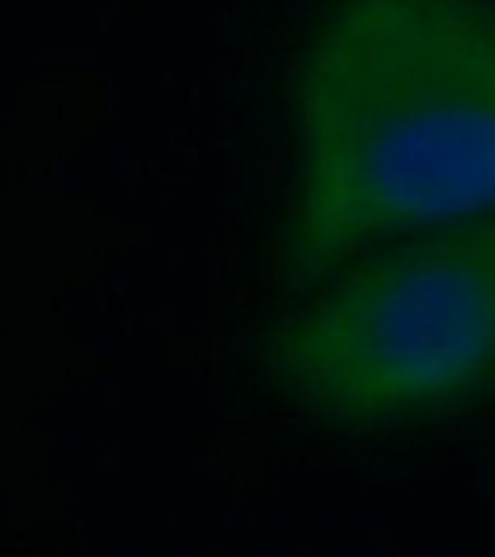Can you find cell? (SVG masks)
Wrapping results in <instances>:
<instances>
[{
	"instance_id": "obj_1",
	"label": "cell",
	"mask_w": 495,
	"mask_h": 557,
	"mask_svg": "<svg viewBox=\"0 0 495 557\" xmlns=\"http://www.w3.org/2000/svg\"><path fill=\"white\" fill-rule=\"evenodd\" d=\"M290 290L399 233L495 213V0H333L298 70Z\"/></svg>"
},
{
	"instance_id": "obj_2",
	"label": "cell",
	"mask_w": 495,
	"mask_h": 557,
	"mask_svg": "<svg viewBox=\"0 0 495 557\" xmlns=\"http://www.w3.org/2000/svg\"><path fill=\"white\" fill-rule=\"evenodd\" d=\"M279 387L333 426L449 414L495 383V213L418 233L271 333Z\"/></svg>"
}]
</instances>
